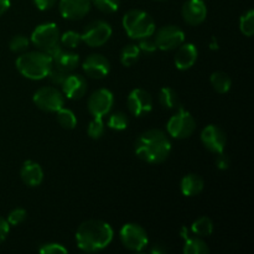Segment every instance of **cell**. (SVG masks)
I'll return each instance as SVG.
<instances>
[{"mask_svg":"<svg viewBox=\"0 0 254 254\" xmlns=\"http://www.w3.org/2000/svg\"><path fill=\"white\" fill-rule=\"evenodd\" d=\"M170 139L160 129H149L135 141L136 155L149 164L163 163L170 155Z\"/></svg>","mask_w":254,"mask_h":254,"instance_id":"obj_1","label":"cell"},{"mask_svg":"<svg viewBox=\"0 0 254 254\" xmlns=\"http://www.w3.org/2000/svg\"><path fill=\"white\" fill-rule=\"evenodd\" d=\"M113 228L104 221L89 220L81 223L77 228L76 242L83 252H98L111 245L113 240Z\"/></svg>","mask_w":254,"mask_h":254,"instance_id":"obj_2","label":"cell"},{"mask_svg":"<svg viewBox=\"0 0 254 254\" xmlns=\"http://www.w3.org/2000/svg\"><path fill=\"white\" fill-rule=\"evenodd\" d=\"M16 68L20 73L32 81L44 79L49 76L54 61L44 51H32L22 54L16 60Z\"/></svg>","mask_w":254,"mask_h":254,"instance_id":"obj_3","label":"cell"},{"mask_svg":"<svg viewBox=\"0 0 254 254\" xmlns=\"http://www.w3.org/2000/svg\"><path fill=\"white\" fill-rule=\"evenodd\" d=\"M123 27L130 39L140 40L154 34L155 21L144 10L133 9L123 16Z\"/></svg>","mask_w":254,"mask_h":254,"instance_id":"obj_4","label":"cell"},{"mask_svg":"<svg viewBox=\"0 0 254 254\" xmlns=\"http://www.w3.org/2000/svg\"><path fill=\"white\" fill-rule=\"evenodd\" d=\"M196 129V122L188 111L181 107L175 114L169 119L166 130L169 135L175 139H186L192 135Z\"/></svg>","mask_w":254,"mask_h":254,"instance_id":"obj_5","label":"cell"},{"mask_svg":"<svg viewBox=\"0 0 254 254\" xmlns=\"http://www.w3.org/2000/svg\"><path fill=\"white\" fill-rule=\"evenodd\" d=\"M122 243L126 248L133 252H141L149 245L146 231L138 223H127L119 232Z\"/></svg>","mask_w":254,"mask_h":254,"instance_id":"obj_6","label":"cell"},{"mask_svg":"<svg viewBox=\"0 0 254 254\" xmlns=\"http://www.w3.org/2000/svg\"><path fill=\"white\" fill-rule=\"evenodd\" d=\"M60 30L55 22H45L39 25L31 34V42L41 51L46 52L51 47L60 44Z\"/></svg>","mask_w":254,"mask_h":254,"instance_id":"obj_7","label":"cell"},{"mask_svg":"<svg viewBox=\"0 0 254 254\" xmlns=\"http://www.w3.org/2000/svg\"><path fill=\"white\" fill-rule=\"evenodd\" d=\"M34 103L45 112L56 113L64 106V96L56 87H41L34 94Z\"/></svg>","mask_w":254,"mask_h":254,"instance_id":"obj_8","label":"cell"},{"mask_svg":"<svg viewBox=\"0 0 254 254\" xmlns=\"http://www.w3.org/2000/svg\"><path fill=\"white\" fill-rule=\"evenodd\" d=\"M112 26L103 20H96L86 26L81 34L82 41L91 47H101L111 39Z\"/></svg>","mask_w":254,"mask_h":254,"instance_id":"obj_9","label":"cell"},{"mask_svg":"<svg viewBox=\"0 0 254 254\" xmlns=\"http://www.w3.org/2000/svg\"><path fill=\"white\" fill-rule=\"evenodd\" d=\"M156 47L161 51H171L175 50L185 41V32L178 26L168 25L158 30L155 35Z\"/></svg>","mask_w":254,"mask_h":254,"instance_id":"obj_10","label":"cell"},{"mask_svg":"<svg viewBox=\"0 0 254 254\" xmlns=\"http://www.w3.org/2000/svg\"><path fill=\"white\" fill-rule=\"evenodd\" d=\"M114 97L109 89L101 88L92 93L88 99V111L93 117L103 118L113 108Z\"/></svg>","mask_w":254,"mask_h":254,"instance_id":"obj_11","label":"cell"},{"mask_svg":"<svg viewBox=\"0 0 254 254\" xmlns=\"http://www.w3.org/2000/svg\"><path fill=\"white\" fill-rule=\"evenodd\" d=\"M127 104L133 116L140 117L153 109V97L145 89L136 88L129 93Z\"/></svg>","mask_w":254,"mask_h":254,"instance_id":"obj_12","label":"cell"},{"mask_svg":"<svg viewBox=\"0 0 254 254\" xmlns=\"http://www.w3.org/2000/svg\"><path fill=\"white\" fill-rule=\"evenodd\" d=\"M201 141L208 151L220 154L225 150L227 139H226L225 131L220 127L210 124L201 131Z\"/></svg>","mask_w":254,"mask_h":254,"instance_id":"obj_13","label":"cell"},{"mask_svg":"<svg viewBox=\"0 0 254 254\" xmlns=\"http://www.w3.org/2000/svg\"><path fill=\"white\" fill-rule=\"evenodd\" d=\"M181 15L186 24L197 26L206 20L207 6L203 0H186L181 9Z\"/></svg>","mask_w":254,"mask_h":254,"instance_id":"obj_14","label":"cell"},{"mask_svg":"<svg viewBox=\"0 0 254 254\" xmlns=\"http://www.w3.org/2000/svg\"><path fill=\"white\" fill-rule=\"evenodd\" d=\"M92 0H60L59 9L67 20H81L91 10Z\"/></svg>","mask_w":254,"mask_h":254,"instance_id":"obj_15","label":"cell"},{"mask_svg":"<svg viewBox=\"0 0 254 254\" xmlns=\"http://www.w3.org/2000/svg\"><path fill=\"white\" fill-rule=\"evenodd\" d=\"M82 68L86 72L87 76L92 77V78L101 79L108 76L111 72V64H109L108 59L98 54L89 55L86 60L83 61Z\"/></svg>","mask_w":254,"mask_h":254,"instance_id":"obj_16","label":"cell"},{"mask_svg":"<svg viewBox=\"0 0 254 254\" xmlns=\"http://www.w3.org/2000/svg\"><path fill=\"white\" fill-rule=\"evenodd\" d=\"M62 93L68 99H81L87 92V81L81 74L69 73L61 84Z\"/></svg>","mask_w":254,"mask_h":254,"instance_id":"obj_17","label":"cell"},{"mask_svg":"<svg viewBox=\"0 0 254 254\" xmlns=\"http://www.w3.org/2000/svg\"><path fill=\"white\" fill-rule=\"evenodd\" d=\"M197 47L193 44H181L175 54V66L180 71H186L195 64L197 60Z\"/></svg>","mask_w":254,"mask_h":254,"instance_id":"obj_18","label":"cell"},{"mask_svg":"<svg viewBox=\"0 0 254 254\" xmlns=\"http://www.w3.org/2000/svg\"><path fill=\"white\" fill-rule=\"evenodd\" d=\"M20 176L27 186L36 188V186L41 185L42 180H44V170L36 161L27 160L22 164Z\"/></svg>","mask_w":254,"mask_h":254,"instance_id":"obj_19","label":"cell"},{"mask_svg":"<svg viewBox=\"0 0 254 254\" xmlns=\"http://www.w3.org/2000/svg\"><path fill=\"white\" fill-rule=\"evenodd\" d=\"M203 188H205V181L197 174H188V175L181 179L180 190L181 193L186 197L200 195L202 192Z\"/></svg>","mask_w":254,"mask_h":254,"instance_id":"obj_20","label":"cell"},{"mask_svg":"<svg viewBox=\"0 0 254 254\" xmlns=\"http://www.w3.org/2000/svg\"><path fill=\"white\" fill-rule=\"evenodd\" d=\"M52 61H54V64H56V66L61 67V68L66 69L68 72H72L78 66L79 56L77 54H74V52L62 49V51Z\"/></svg>","mask_w":254,"mask_h":254,"instance_id":"obj_21","label":"cell"},{"mask_svg":"<svg viewBox=\"0 0 254 254\" xmlns=\"http://www.w3.org/2000/svg\"><path fill=\"white\" fill-rule=\"evenodd\" d=\"M159 103L161 104V107L165 109H176L178 111L179 108H181V104H180V99H179L178 93L174 91L173 88L170 87H164V88L160 89L159 92Z\"/></svg>","mask_w":254,"mask_h":254,"instance_id":"obj_22","label":"cell"},{"mask_svg":"<svg viewBox=\"0 0 254 254\" xmlns=\"http://www.w3.org/2000/svg\"><path fill=\"white\" fill-rule=\"evenodd\" d=\"M210 82L211 86L213 87L217 93H227L228 91L231 89V86H232V79L231 77L228 76L226 72L222 71H216L211 74L210 77Z\"/></svg>","mask_w":254,"mask_h":254,"instance_id":"obj_23","label":"cell"},{"mask_svg":"<svg viewBox=\"0 0 254 254\" xmlns=\"http://www.w3.org/2000/svg\"><path fill=\"white\" fill-rule=\"evenodd\" d=\"M210 252V248L206 245L205 241L200 237H189L184 246V253L185 254H207Z\"/></svg>","mask_w":254,"mask_h":254,"instance_id":"obj_24","label":"cell"},{"mask_svg":"<svg viewBox=\"0 0 254 254\" xmlns=\"http://www.w3.org/2000/svg\"><path fill=\"white\" fill-rule=\"evenodd\" d=\"M191 232L197 237H207L213 232V222L208 217H200L191 226Z\"/></svg>","mask_w":254,"mask_h":254,"instance_id":"obj_25","label":"cell"},{"mask_svg":"<svg viewBox=\"0 0 254 254\" xmlns=\"http://www.w3.org/2000/svg\"><path fill=\"white\" fill-rule=\"evenodd\" d=\"M56 121L64 129H73L77 126V118L71 109L62 107L56 112Z\"/></svg>","mask_w":254,"mask_h":254,"instance_id":"obj_26","label":"cell"},{"mask_svg":"<svg viewBox=\"0 0 254 254\" xmlns=\"http://www.w3.org/2000/svg\"><path fill=\"white\" fill-rule=\"evenodd\" d=\"M140 56V49L136 45H127L122 49L121 52V62L123 66L130 67L131 64H135Z\"/></svg>","mask_w":254,"mask_h":254,"instance_id":"obj_27","label":"cell"},{"mask_svg":"<svg viewBox=\"0 0 254 254\" xmlns=\"http://www.w3.org/2000/svg\"><path fill=\"white\" fill-rule=\"evenodd\" d=\"M240 29L245 36L251 37L254 34V10L250 9L240 19Z\"/></svg>","mask_w":254,"mask_h":254,"instance_id":"obj_28","label":"cell"},{"mask_svg":"<svg viewBox=\"0 0 254 254\" xmlns=\"http://www.w3.org/2000/svg\"><path fill=\"white\" fill-rule=\"evenodd\" d=\"M128 117L123 112H114L108 118V127L113 130H124L128 127Z\"/></svg>","mask_w":254,"mask_h":254,"instance_id":"obj_29","label":"cell"},{"mask_svg":"<svg viewBox=\"0 0 254 254\" xmlns=\"http://www.w3.org/2000/svg\"><path fill=\"white\" fill-rule=\"evenodd\" d=\"M82 42L81 34L77 31H66L60 36V44L67 49H76Z\"/></svg>","mask_w":254,"mask_h":254,"instance_id":"obj_30","label":"cell"},{"mask_svg":"<svg viewBox=\"0 0 254 254\" xmlns=\"http://www.w3.org/2000/svg\"><path fill=\"white\" fill-rule=\"evenodd\" d=\"M87 133L91 136L92 139H99L104 133V123L103 118H99V117H93V119L89 123L88 129H87Z\"/></svg>","mask_w":254,"mask_h":254,"instance_id":"obj_31","label":"cell"},{"mask_svg":"<svg viewBox=\"0 0 254 254\" xmlns=\"http://www.w3.org/2000/svg\"><path fill=\"white\" fill-rule=\"evenodd\" d=\"M69 73H71V72L61 68V67L56 66V64H52L51 69H50L49 72V76L47 77H49L50 81H51L54 84H56V86H61Z\"/></svg>","mask_w":254,"mask_h":254,"instance_id":"obj_32","label":"cell"},{"mask_svg":"<svg viewBox=\"0 0 254 254\" xmlns=\"http://www.w3.org/2000/svg\"><path fill=\"white\" fill-rule=\"evenodd\" d=\"M96 7L106 14H112L119 9L121 0H92Z\"/></svg>","mask_w":254,"mask_h":254,"instance_id":"obj_33","label":"cell"},{"mask_svg":"<svg viewBox=\"0 0 254 254\" xmlns=\"http://www.w3.org/2000/svg\"><path fill=\"white\" fill-rule=\"evenodd\" d=\"M30 40L24 35H16L10 41L9 47L12 52H22L29 47Z\"/></svg>","mask_w":254,"mask_h":254,"instance_id":"obj_34","label":"cell"},{"mask_svg":"<svg viewBox=\"0 0 254 254\" xmlns=\"http://www.w3.org/2000/svg\"><path fill=\"white\" fill-rule=\"evenodd\" d=\"M39 252L42 254H66L68 251L60 243H44L40 246Z\"/></svg>","mask_w":254,"mask_h":254,"instance_id":"obj_35","label":"cell"},{"mask_svg":"<svg viewBox=\"0 0 254 254\" xmlns=\"http://www.w3.org/2000/svg\"><path fill=\"white\" fill-rule=\"evenodd\" d=\"M27 217V212L24 208H15L7 216V222H9L10 226H17L20 223L24 222Z\"/></svg>","mask_w":254,"mask_h":254,"instance_id":"obj_36","label":"cell"},{"mask_svg":"<svg viewBox=\"0 0 254 254\" xmlns=\"http://www.w3.org/2000/svg\"><path fill=\"white\" fill-rule=\"evenodd\" d=\"M139 49L140 51H145V52H154L158 47H156L155 41L153 39L149 37H144V39H140V42H139Z\"/></svg>","mask_w":254,"mask_h":254,"instance_id":"obj_37","label":"cell"},{"mask_svg":"<svg viewBox=\"0 0 254 254\" xmlns=\"http://www.w3.org/2000/svg\"><path fill=\"white\" fill-rule=\"evenodd\" d=\"M216 165H217V168L220 169V170H227L231 165L230 158H228L226 154H223V151L222 153L217 154V158H216Z\"/></svg>","mask_w":254,"mask_h":254,"instance_id":"obj_38","label":"cell"},{"mask_svg":"<svg viewBox=\"0 0 254 254\" xmlns=\"http://www.w3.org/2000/svg\"><path fill=\"white\" fill-rule=\"evenodd\" d=\"M10 231V225L7 222L6 218L1 217L0 216V245L5 241V238L7 237V233Z\"/></svg>","mask_w":254,"mask_h":254,"instance_id":"obj_39","label":"cell"},{"mask_svg":"<svg viewBox=\"0 0 254 254\" xmlns=\"http://www.w3.org/2000/svg\"><path fill=\"white\" fill-rule=\"evenodd\" d=\"M56 1L57 0H34V2H35V5L37 6V9L42 10V11L51 9V7L56 4Z\"/></svg>","mask_w":254,"mask_h":254,"instance_id":"obj_40","label":"cell"},{"mask_svg":"<svg viewBox=\"0 0 254 254\" xmlns=\"http://www.w3.org/2000/svg\"><path fill=\"white\" fill-rule=\"evenodd\" d=\"M165 252H166L165 246L161 245V243H156V245L153 246V248H151V253L154 254H164Z\"/></svg>","mask_w":254,"mask_h":254,"instance_id":"obj_41","label":"cell"},{"mask_svg":"<svg viewBox=\"0 0 254 254\" xmlns=\"http://www.w3.org/2000/svg\"><path fill=\"white\" fill-rule=\"evenodd\" d=\"M10 7V0H0V16L7 11Z\"/></svg>","mask_w":254,"mask_h":254,"instance_id":"obj_42","label":"cell"},{"mask_svg":"<svg viewBox=\"0 0 254 254\" xmlns=\"http://www.w3.org/2000/svg\"><path fill=\"white\" fill-rule=\"evenodd\" d=\"M180 237L183 238V240H188L189 237H190V236H189V228L188 227H185V226H184V227H181V230H180Z\"/></svg>","mask_w":254,"mask_h":254,"instance_id":"obj_43","label":"cell"},{"mask_svg":"<svg viewBox=\"0 0 254 254\" xmlns=\"http://www.w3.org/2000/svg\"><path fill=\"white\" fill-rule=\"evenodd\" d=\"M210 49H211V50H217V49H218L217 40H216L215 37H213L212 41H211V44H210Z\"/></svg>","mask_w":254,"mask_h":254,"instance_id":"obj_44","label":"cell"},{"mask_svg":"<svg viewBox=\"0 0 254 254\" xmlns=\"http://www.w3.org/2000/svg\"><path fill=\"white\" fill-rule=\"evenodd\" d=\"M156 1H165V0H156Z\"/></svg>","mask_w":254,"mask_h":254,"instance_id":"obj_45","label":"cell"}]
</instances>
